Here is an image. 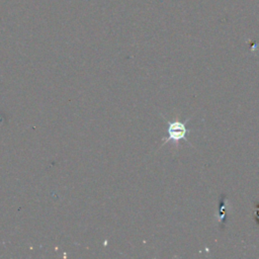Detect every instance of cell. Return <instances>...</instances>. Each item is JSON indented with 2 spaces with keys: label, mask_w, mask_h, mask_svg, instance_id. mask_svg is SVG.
Instances as JSON below:
<instances>
[{
  "label": "cell",
  "mask_w": 259,
  "mask_h": 259,
  "mask_svg": "<svg viewBox=\"0 0 259 259\" xmlns=\"http://www.w3.org/2000/svg\"><path fill=\"white\" fill-rule=\"evenodd\" d=\"M188 133L185 123L179 121V120H174L172 122H168V136L164 139L165 142L168 141H173V142H178L180 140H186L185 136Z\"/></svg>",
  "instance_id": "1"
}]
</instances>
